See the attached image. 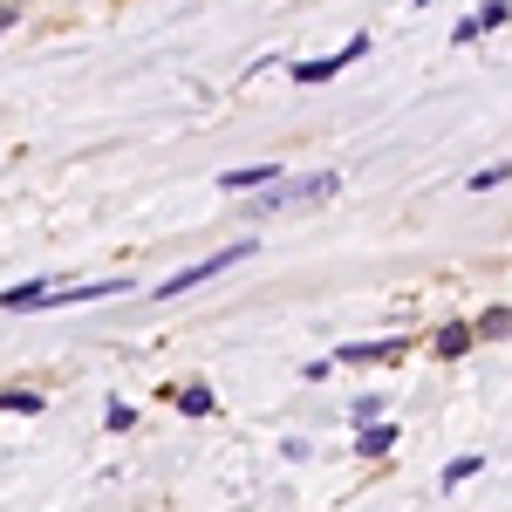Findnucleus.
I'll use <instances>...</instances> for the list:
<instances>
[{"label": "nucleus", "instance_id": "1", "mask_svg": "<svg viewBox=\"0 0 512 512\" xmlns=\"http://www.w3.org/2000/svg\"><path fill=\"white\" fill-rule=\"evenodd\" d=\"M253 253H260V239H233V246L205 253V260H192V267H178L171 280H158L151 294H158V301H178V294H192V287H205L212 274H226V267H239V260H253Z\"/></svg>", "mask_w": 512, "mask_h": 512}, {"label": "nucleus", "instance_id": "2", "mask_svg": "<svg viewBox=\"0 0 512 512\" xmlns=\"http://www.w3.org/2000/svg\"><path fill=\"white\" fill-rule=\"evenodd\" d=\"M328 192H342V171H308V178H280L287 205H321Z\"/></svg>", "mask_w": 512, "mask_h": 512}, {"label": "nucleus", "instance_id": "3", "mask_svg": "<svg viewBox=\"0 0 512 512\" xmlns=\"http://www.w3.org/2000/svg\"><path fill=\"white\" fill-rule=\"evenodd\" d=\"M335 362H342V369H349V362H403V335H383V342H342Z\"/></svg>", "mask_w": 512, "mask_h": 512}, {"label": "nucleus", "instance_id": "4", "mask_svg": "<svg viewBox=\"0 0 512 512\" xmlns=\"http://www.w3.org/2000/svg\"><path fill=\"white\" fill-rule=\"evenodd\" d=\"M342 69H349L342 55H315V62H294V69H287V82H294V89H321V82H335Z\"/></svg>", "mask_w": 512, "mask_h": 512}, {"label": "nucleus", "instance_id": "5", "mask_svg": "<svg viewBox=\"0 0 512 512\" xmlns=\"http://www.w3.org/2000/svg\"><path fill=\"white\" fill-rule=\"evenodd\" d=\"M48 287H62V280H21V287H7V294H0V308H7V315H35L41 301H48Z\"/></svg>", "mask_w": 512, "mask_h": 512}, {"label": "nucleus", "instance_id": "6", "mask_svg": "<svg viewBox=\"0 0 512 512\" xmlns=\"http://www.w3.org/2000/svg\"><path fill=\"white\" fill-rule=\"evenodd\" d=\"M390 451H396V424L376 417V424H362V431H355V458H390Z\"/></svg>", "mask_w": 512, "mask_h": 512}, {"label": "nucleus", "instance_id": "7", "mask_svg": "<svg viewBox=\"0 0 512 512\" xmlns=\"http://www.w3.org/2000/svg\"><path fill=\"white\" fill-rule=\"evenodd\" d=\"M280 164H239V171H226L219 178V192H260V185H274Z\"/></svg>", "mask_w": 512, "mask_h": 512}, {"label": "nucleus", "instance_id": "8", "mask_svg": "<svg viewBox=\"0 0 512 512\" xmlns=\"http://www.w3.org/2000/svg\"><path fill=\"white\" fill-rule=\"evenodd\" d=\"M171 403H178V417H212V383H185V390H171Z\"/></svg>", "mask_w": 512, "mask_h": 512}, {"label": "nucleus", "instance_id": "9", "mask_svg": "<svg viewBox=\"0 0 512 512\" xmlns=\"http://www.w3.org/2000/svg\"><path fill=\"white\" fill-rule=\"evenodd\" d=\"M437 355H444V362L472 355V321H444V328H437Z\"/></svg>", "mask_w": 512, "mask_h": 512}, {"label": "nucleus", "instance_id": "10", "mask_svg": "<svg viewBox=\"0 0 512 512\" xmlns=\"http://www.w3.org/2000/svg\"><path fill=\"white\" fill-rule=\"evenodd\" d=\"M506 335H512V308H485L472 321V342H506Z\"/></svg>", "mask_w": 512, "mask_h": 512}, {"label": "nucleus", "instance_id": "11", "mask_svg": "<svg viewBox=\"0 0 512 512\" xmlns=\"http://www.w3.org/2000/svg\"><path fill=\"white\" fill-rule=\"evenodd\" d=\"M506 178H512V164H485V171H472V178H465V192H499V185H506Z\"/></svg>", "mask_w": 512, "mask_h": 512}, {"label": "nucleus", "instance_id": "12", "mask_svg": "<svg viewBox=\"0 0 512 512\" xmlns=\"http://www.w3.org/2000/svg\"><path fill=\"white\" fill-rule=\"evenodd\" d=\"M0 410H7V417H35L41 390H0Z\"/></svg>", "mask_w": 512, "mask_h": 512}, {"label": "nucleus", "instance_id": "13", "mask_svg": "<svg viewBox=\"0 0 512 512\" xmlns=\"http://www.w3.org/2000/svg\"><path fill=\"white\" fill-rule=\"evenodd\" d=\"M478 472H485V458L465 451V458H451V465H444V485H465V478H478Z\"/></svg>", "mask_w": 512, "mask_h": 512}, {"label": "nucleus", "instance_id": "14", "mask_svg": "<svg viewBox=\"0 0 512 512\" xmlns=\"http://www.w3.org/2000/svg\"><path fill=\"white\" fill-rule=\"evenodd\" d=\"M506 21H512V0H485V7H478V28H485V35L506 28Z\"/></svg>", "mask_w": 512, "mask_h": 512}, {"label": "nucleus", "instance_id": "15", "mask_svg": "<svg viewBox=\"0 0 512 512\" xmlns=\"http://www.w3.org/2000/svg\"><path fill=\"white\" fill-rule=\"evenodd\" d=\"M383 417V396H355V410H349V424L362 431V424H376Z\"/></svg>", "mask_w": 512, "mask_h": 512}, {"label": "nucleus", "instance_id": "16", "mask_svg": "<svg viewBox=\"0 0 512 512\" xmlns=\"http://www.w3.org/2000/svg\"><path fill=\"white\" fill-rule=\"evenodd\" d=\"M103 424H110V431H130V424H137V410H130L123 396H110V410H103Z\"/></svg>", "mask_w": 512, "mask_h": 512}, {"label": "nucleus", "instance_id": "17", "mask_svg": "<svg viewBox=\"0 0 512 512\" xmlns=\"http://www.w3.org/2000/svg\"><path fill=\"white\" fill-rule=\"evenodd\" d=\"M451 41H458V48H472V41H485V28H478V14H465V21L451 28Z\"/></svg>", "mask_w": 512, "mask_h": 512}, {"label": "nucleus", "instance_id": "18", "mask_svg": "<svg viewBox=\"0 0 512 512\" xmlns=\"http://www.w3.org/2000/svg\"><path fill=\"white\" fill-rule=\"evenodd\" d=\"M417 7H431V0H417Z\"/></svg>", "mask_w": 512, "mask_h": 512}]
</instances>
